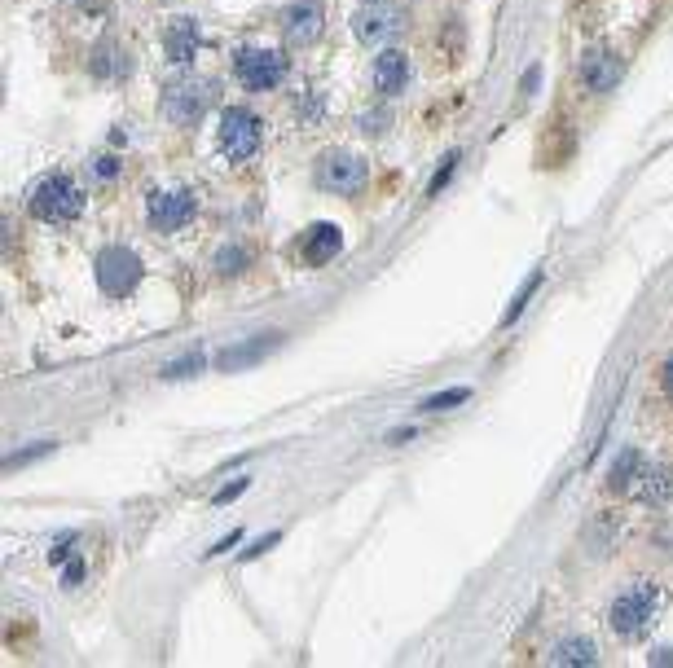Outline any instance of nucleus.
Here are the masks:
<instances>
[{
  "label": "nucleus",
  "mask_w": 673,
  "mask_h": 668,
  "mask_svg": "<svg viewBox=\"0 0 673 668\" xmlns=\"http://www.w3.org/2000/svg\"><path fill=\"white\" fill-rule=\"evenodd\" d=\"M660 603H665V594H660L656 581H634V585H625L621 594L612 598V611H608L612 633H616V638H625V642H638L647 629H652Z\"/></svg>",
  "instance_id": "nucleus-1"
},
{
  "label": "nucleus",
  "mask_w": 673,
  "mask_h": 668,
  "mask_svg": "<svg viewBox=\"0 0 673 668\" xmlns=\"http://www.w3.org/2000/svg\"><path fill=\"white\" fill-rule=\"evenodd\" d=\"M27 207H31V216H36V220H44V225H71V220L84 211V189L75 185L71 176L53 172V176H44V181L31 189Z\"/></svg>",
  "instance_id": "nucleus-2"
},
{
  "label": "nucleus",
  "mask_w": 673,
  "mask_h": 668,
  "mask_svg": "<svg viewBox=\"0 0 673 668\" xmlns=\"http://www.w3.org/2000/svg\"><path fill=\"white\" fill-rule=\"evenodd\" d=\"M216 106V84L212 80H181V84H168L163 88V119L176 128H194L207 110Z\"/></svg>",
  "instance_id": "nucleus-3"
},
{
  "label": "nucleus",
  "mask_w": 673,
  "mask_h": 668,
  "mask_svg": "<svg viewBox=\"0 0 673 668\" xmlns=\"http://www.w3.org/2000/svg\"><path fill=\"white\" fill-rule=\"evenodd\" d=\"M286 71H291V58H286L282 49H256V44H251V49L234 53V75L247 93H269V88H278L286 80Z\"/></svg>",
  "instance_id": "nucleus-4"
},
{
  "label": "nucleus",
  "mask_w": 673,
  "mask_h": 668,
  "mask_svg": "<svg viewBox=\"0 0 673 668\" xmlns=\"http://www.w3.org/2000/svg\"><path fill=\"white\" fill-rule=\"evenodd\" d=\"M216 141H220V154H225L229 163H247V159H256V154H260V141H264L260 119L251 115V110H242V106H229L225 115H220Z\"/></svg>",
  "instance_id": "nucleus-5"
},
{
  "label": "nucleus",
  "mask_w": 673,
  "mask_h": 668,
  "mask_svg": "<svg viewBox=\"0 0 673 668\" xmlns=\"http://www.w3.org/2000/svg\"><path fill=\"white\" fill-rule=\"evenodd\" d=\"M93 269H97V286H102L110 299L132 295L141 282V260H137V251H128V247H102Z\"/></svg>",
  "instance_id": "nucleus-6"
},
{
  "label": "nucleus",
  "mask_w": 673,
  "mask_h": 668,
  "mask_svg": "<svg viewBox=\"0 0 673 668\" xmlns=\"http://www.w3.org/2000/svg\"><path fill=\"white\" fill-rule=\"evenodd\" d=\"M405 31V9L401 5H388V0H370L366 9H357L352 14V36H357L361 44H388Z\"/></svg>",
  "instance_id": "nucleus-7"
},
{
  "label": "nucleus",
  "mask_w": 673,
  "mask_h": 668,
  "mask_svg": "<svg viewBox=\"0 0 673 668\" xmlns=\"http://www.w3.org/2000/svg\"><path fill=\"white\" fill-rule=\"evenodd\" d=\"M366 159H357V154L348 150H330L317 159V185L330 189V194H361L366 189Z\"/></svg>",
  "instance_id": "nucleus-8"
},
{
  "label": "nucleus",
  "mask_w": 673,
  "mask_h": 668,
  "mask_svg": "<svg viewBox=\"0 0 673 668\" xmlns=\"http://www.w3.org/2000/svg\"><path fill=\"white\" fill-rule=\"evenodd\" d=\"M194 211H198V198L190 189H150V198H146V216L159 233L185 229L194 220Z\"/></svg>",
  "instance_id": "nucleus-9"
},
{
  "label": "nucleus",
  "mask_w": 673,
  "mask_h": 668,
  "mask_svg": "<svg viewBox=\"0 0 673 668\" xmlns=\"http://www.w3.org/2000/svg\"><path fill=\"white\" fill-rule=\"evenodd\" d=\"M625 75V62L612 49H586L581 53V80L590 84V93H612Z\"/></svg>",
  "instance_id": "nucleus-10"
},
{
  "label": "nucleus",
  "mask_w": 673,
  "mask_h": 668,
  "mask_svg": "<svg viewBox=\"0 0 673 668\" xmlns=\"http://www.w3.org/2000/svg\"><path fill=\"white\" fill-rule=\"evenodd\" d=\"M322 22H326V9L317 5V0H300V5L286 9L282 31H286V40L304 49V44H313L317 36H322Z\"/></svg>",
  "instance_id": "nucleus-11"
},
{
  "label": "nucleus",
  "mask_w": 673,
  "mask_h": 668,
  "mask_svg": "<svg viewBox=\"0 0 673 668\" xmlns=\"http://www.w3.org/2000/svg\"><path fill=\"white\" fill-rule=\"evenodd\" d=\"M198 44H203V31H198L194 18H172L168 31H163V53H168V62H176V66H190Z\"/></svg>",
  "instance_id": "nucleus-12"
},
{
  "label": "nucleus",
  "mask_w": 673,
  "mask_h": 668,
  "mask_svg": "<svg viewBox=\"0 0 673 668\" xmlns=\"http://www.w3.org/2000/svg\"><path fill=\"white\" fill-rule=\"evenodd\" d=\"M405 84H410V58L401 49H383L374 58V88L383 97H396V93H405Z\"/></svg>",
  "instance_id": "nucleus-13"
},
{
  "label": "nucleus",
  "mask_w": 673,
  "mask_h": 668,
  "mask_svg": "<svg viewBox=\"0 0 673 668\" xmlns=\"http://www.w3.org/2000/svg\"><path fill=\"white\" fill-rule=\"evenodd\" d=\"M339 251H344V233H339V225L322 220V225L308 229V238H304V260L308 264H330Z\"/></svg>",
  "instance_id": "nucleus-14"
},
{
  "label": "nucleus",
  "mask_w": 673,
  "mask_h": 668,
  "mask_svg": "<svg viewBox=\"0 0 673 668\" xmlns=\"http://www.w3.org/2000/svg\"><path fill=\"white\" fill-rule=\"evenodd\" d=\"M638 480H643V453L638 449H621L608 471V488L612 493H634Z\"/></svg>",
  "instance_id": "nucleus-15"
},
{
  "label": "nucleus",
  "mask_w": 673,
  "mask_h": 668,
  "mask_svg": "<svg viewBox=\"0 0 673 668\" xmlns=\"http://www.w3.org/2000/svg\"><path fill=\"white\" fill-rule=\"evenodd\" d=\"M550 664H559V668H594V664H599V647H594L590 638H564V642H555V651H550Z\"/></svg>",
  "instance_id": "nucleus-16"
},
{
  "label": "nucleus",
  "mask_w": 673,
  "mask_h": 668,
  "mask_svg": "<svg viewBox=\"0 0 673 668\" xmlns=\"http://www.w3.org/2000/svg\"><path fill=\"white\" fill-rule=\"evenodd\" d=\"M278 348V334H256V343H242V348H225L216 356L220 370H242V365H256L264 352Z\"/></svg>",
  "instance_id": "nucleus-17"
},
{
  "label": "nucleus",
  "mask_w": 673,
  "mask_h": 668,
  "mask_svg": "<svg viewBox=\"0 0 673 668\" xmlns=\"http://www.w3.org/2000/svg\"><path fill=\"white\" fill-rule=\"evenodd\" d=\"M638 497L647 501V506H665L669 501V493H673V475H669V466H643V480H638V488H634Z\"/></svg>",
  "instance_id": "nucleus-18"
},
{
  "label": "nucleus",
  "mask_w": 673,
  "mask_h": 668,
  "mask_svg": "<svg viewBox=\"0 0 673 668\" xmlns=\"http://www.w3.org/2000/svg\"><path fill=\"white\" fill-rule=\"evenodd\" d=\"M537 286H542V269H537L533 277H528V282H524V291H520V295H515V299H511V308H506V313H502V326H511V321H515V317H520V313H524V308H528V299H533V295H537Z\"/></svg>",
  "instance_id": "nucleus-19"
},
{
  "label": "nucleus",
  "mask_w": 673,
  "mask_h": 668,
  "mask_svg": "<svg viewBox=\"0 0 673 668\" xmlns=\"http://www.w3.org/2000/svg\"><path fill=\"white\" fill-rule=\"evenodd\" d=\"M247 260H251V251H247V247H225V251L216 255V269L225 273V277H234V273L247 269Z\"/></svg>",
  "instance_id": "nucleus-20"
},
{
  "label": "nucleus",
  "mask_w": 673,
  "mask_h": 668,
  "mask_svg": "<svg viewBox=\"0 0 673 668\" xmlns=\"http://www.w3.org/2000/svg\"><path fill=\"white\" fill-rule=\"evenodd\" d=\"M454 172H458V150H449L445 159H440V167H436V176H432V185H427V198H436L440 189H445L449 181H454Z\"/></svg>",
  "instance_id": "nucleus-21"
},
{
  "label": "nucleus",
  "mask_w": 673,
  "mask_h": 668,
  "mask_svg": "<svg viewBox=\"0 0 673 668\" xmlns=\"http://www.w3.org/2000/svg\"><path fill=\"white\" fill-rule=\"evenodd\" d=\"M207 365V356L203 352H190V356H181V361H172V365H163V378H190L198 374Z\"/></svg>",
  "instance_id": "nucleus-22"
},
{
  "label": "nucleus",
  "mask_w": 673,
  "mask_h": 668,
  "mask_svg": "<svg viewBox=\"0 0 673 668\" xmlns=\"http://www.w3.org/2000/svg\"><path fill=\"white\" fill-rule=\"evenodd\" d=\"M93 71H97V75H119V71H124V62H119V49H115V44H102V49L93 53Z\"/></svg>",
  "instance_id": "nucleus-23"
},
{
  "label": "nucleus",
  "mask_w": 673,
  "mask_h": 668,
  "mask_svg": "<svg viewBox=\"0 0 673 668\" xmlns=\"http://www.w3.org/2000/svg\"><path fill=\"white\" fill-rule=\"evenodd\" d=\"M471 392L467 387H454V392H440V396H432V400H423V409L427 414H445V409H454V405H462Z\"/></svg>",
  "instance_id": "nucleus-24"
},
{
  "label": "nucleus",
  "mask_w": 673,
  "mask_h": 668,
  "mask_svg": "<svg viewBox=\"0 0 673 668\" xmlns=\"http://www.w3.org/2000/svg\"><path fill=\"white\" fill-rule=\"evenodd\" d=\"M88 172H93L97 181H115V176H119V159H110V154H97V159L88 163Z\"/></svg>",
  "instance_id": "nucleus-25"
},
{
  "label": "nucleus",
  "mask_w": 673,
  "mask_h": 668,
  "mask_svg": "<svg viewBox=\"0 0 673 668\" xmlns=\"http://www.w3.org/2000/svg\"><path fill=\"white\" fill-rule=\"evenodd\" d=\"M300 119L317 124V119H322V97H317V93H304V97H300Z\"/></svg>",
  "instance_id": "nucleus-26"
},
{
  "label": "nucleus",
  "mask_w": 673,
  "mask_h": 668,
  "mask_svg": "<svg viewBox=\"0 0 673 668\" xmlns=\"http://www.w3.org/2000/svg\"><path fill=\"white\" fill-rule=\"evenodd\" d=\"M44 453H53V444H36V449H27V453H14V458H9V471H18V466L44 458Z\"/></svg>",
  "instance_id": "nucleus-27"
},
{
  "label": "nucleus",
  "mask_w": 673,
  "mask_h": 668,
  "mask_svg": "<svg viewBox=\"0 0 673 668\" xmlns=\"http://www.w3.org/2000/svg\"><path fill=\"white\" fill-rule=\"evenodd\" d=\"M278 541H282L278 532H269V537H260L256 545H251V550H242V559H260V554H264V550H273V545H278Z\"/></svg>",
  "instance_id": "nucleus-28"
},
{
  "label": "nucleus",
  "mask_w": 673,
  "mask_h": 668,
  "mask_svg": "<svg viewBox=\"0 0 673 668\" xmlns=\"http://www.w3.org/2000/svg\"><path fill=\"white\" fill-rule=\"evenodd\" d=\"M247 484H251V480H234V484H225V488L216 493V506H225V501H234L238 493H247Z\"/></svg>",
  "instance_id": "nucleus-29"
},
{
  "label": "nucleus",
  "mask_w": 673,
  "mask_h": 668,
  "mask_svg": "<svg viewBox=\"0 0 673 668\" xmlns=\"http://www.w3.org/2000/svg\"><path fill=\"white\" fill-rule=\"evenodd\" d=\"M80 581H84V563L71 559V563H66V572H62V585H80Z\"/></svg>",
  "instance_id": "nucleus-30"
},
{
  "label": "nucleus",
  "mask_w": 673,
  "mask_h": 668,
  "mask_svg": "<svg viewBox=\"0 0 673 668\" xmlns=\"http://www.w3.org/2000/svg\"><path fill=\"white\" fill-rule=\"evenodd\" d=\"M238 541H242V532H229V537H225V541H220V545H216V550H207V554H225V550H234V545H238Z\"/></svg>",
  "instance_id": "nucleus-31"
},
{
  "label": "nucleus",
  "mask_w": 673,
  "mask_h": 668,
  "mask_svg": "<svg viewBox=\"0 0 673 668\" xmlns=\"http://www.w3.org/2000/svg\"><path fill=\"white\" fill-rule=\"evenodd\" d=\"M537 80H542V71H537V66H533V71L524 75V93H533V88H537Z\"/></svg>",
  "instance_id": "nucleus-32"
},
{
  "label": "nucleus",
  "mask_w": 673,
  "mask_h": 668,
  "mask_svg": "<svg viewBox=\"0 0 673 668\" xmlns=\"http://www.w3.org/2000/svg\"><path fill=\"white\" fill-rule=\"evenodd\" d=\"M660 374H665V392H673V356L665 361V370H660Z\"/></svg>",
  "instance_id": "nucleus-33"
}]
</instances>
